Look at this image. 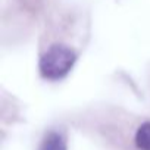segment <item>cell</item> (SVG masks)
Segmentation results:
<instances>
[{
	"label": "cell",
	"mask_w": 150,
	"mask_h": 150,
	"mask_svg": "<svg viewBox=\"0 0 150 150\" xmlns=\"http://www.w3.org/2000/svg\"><path fill=\"white\" fill-rule=\"evenodd\" d=\"M77 62V53L63 44L50 46L40 57L38 69L44 80L57 81L65 78Z\"/></svg>",
	"instance_id": "1"
},
{
	"label": "cell",
	"mask_w": 150,
	"mask_h": 150,
	"mask_svg": "<svg viewBox=\"0 0 150 150\" xmlns=\"http://www.w3.org/2000/svg\"><path fill=\"white\" fill-rule=\"evenodd\" d=\"M40 150H68L66 147V140L60 132L50 131L44 135Z\"/></svg>",
	"instance_id": "2"
},
{
	"label": "cell",
	"mask_w": 150,
	"mask_h": 150,
	"mask_svg": "<svg viewBox=\"0 0 150 150\" xmlns=\"http://www.w3.org/2000/svg\"><path fill=\"white\" fill-rule=\"evenodd\" d=\"M135 146L138 150H150V122H144L137 128Z\"/></svg>",
	"instance_id": "3"
}]
</instances>
